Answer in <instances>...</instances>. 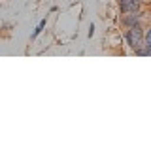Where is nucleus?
Instances as JSON below:
<instances>
[{"mask_svg":"<svg viewBox=\"0 0 151 151\" xmlns=\"http://www.w3.org/2000/svg\"><path fill=\"white\" fill-rule=\"evenodd\" d=\"M140 19H142V15L138 12H132V13H129L127 17H123V25H127V27H136V25H140Z\"/></svg>","mask_w":151,"mask_h":151,"instance_id":"3","label":"nucleus"},{"mask_svg":"<svg viewBox=\"0 0 151 151\" xmlns=\"http://www.w3.org/2000/svg\"><path fill=\"white\" fill-rule=\"evenodd\" d=\"M119 8L123 13H132L138 12L140 8V0H119Z\"/></svg>","mask_w":151,"mask_h":151,"instance_id":"2","label":"nucleus"},{"mask_svg":"<svg viewBox=\"0 0 151 151\" xmlns=\"http://www.w3.org/2000/svg\"><path fill=\"white\" fill-rule=\"evenodd\" d=\"M44 27H45V19H44V21H40V25H38V27H36V30L32 32V38H36L38 34H40V32L44 30Z\"/></svg>","mask_w":151,"mask_h":151,"instance_id":"5","label":"nucleus"},{"mask_svg":"<svg viewBox=\"0 0 151 151\" xmlns=\"http://www.w3.org/2000/svg\"><path fill=\"white\" fill-rule=\"evenodd\" d=\"M125 40H127V44H129L134 51L142 49V47H144V32H142L140 25L129 27V30L125 32Z\"/></svg>","mask_w":151,"mask_h":151,"instance_id":"1","label":"nucleus"},{"mask_svg":"<svg viewBox=\"0 0 151 151\" xmlns=\"http://www.w3.org/2000/svg\"><path fill=\"white\" fill-rule=\"evenodd\" d=\"M144 47H147V49L151 51V28L144 34Z\"/></svg>","mask_w":151,"mask_h":151,"instance_id":"4","label":"nucleus"}]
</instances>
